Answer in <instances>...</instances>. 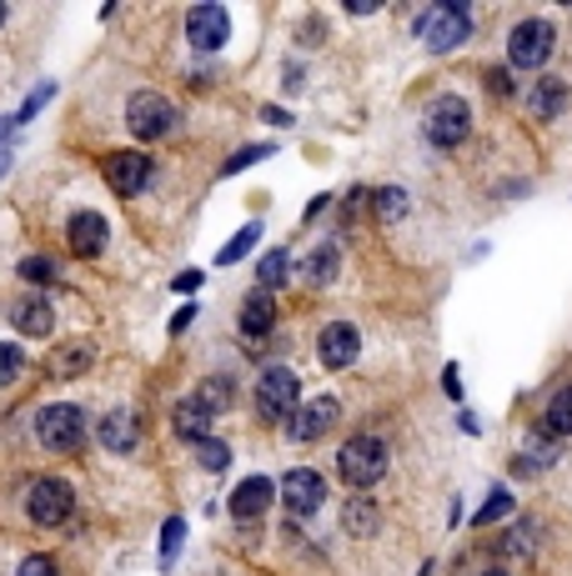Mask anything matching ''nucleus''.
Listing matches in <instances>:
<instances>
[{
    "instance_id": "1a4fd4ad",
    "label": "nucleus",
    "mask_w": 572,
    "mask_h": 576,
    "mask_svg": "<svg viewBox=\"0 0 572 576\" xmlns=\"http://www.w3.org/2000/svg\"><path fill=\"white\" fill-rule=\"evenodd\" d=\"M186 41L196 50H216L231 41V15L227 5H196V11L186 15Z\"/></svg>"
},
{
    "instance_id": "e433bc0d",
    "label": "nucleus",
    "mask_w": 572,
    "mask_h": 576,
    "mask_svg": "<svg viewBox=\"0 0 572 576\" xmlns=\"http://www.w3.org/2000/svg\"><path fill=\"white\" fill-rule=\"evenodd\" d=\"M191 321H196V307H186V311H176V316H171V336H181V331L191 326Z\"/></svg>"
},
{
    "instance_id": "bb28decb",
    "label": "nucleus",
    "mask_w": 572,
    "mask_h": 576,
    "mask_svg": "<svg viewBox=\"0 0 572 576\" xmlns=\"http://www.w3.org/2000/svg\"><path fill=\"white\" fill-rule=\"evenodd\" d=\"M196 401H202V406H206V412H221V406H227V401H231V381L227 377H216V381H206V387L202 391H196Z\"/></svg>"
},
{
    "instance_id": "7c9ffc66",
    "label": "nucleus",
    "mask_w": 572,
    "mask_h": 576,
    "mask_svg": "<svg viewBox=\"0 0 572 576\" xmlns=\"http://www.w3.org/2000/svg\"><path fill=\"white\" fill-rule=\"evenodd\" d=\"M181 537H186V521H181V517H171L167 521V537H161V562H176V546H181Z\"/></svg>"
},
{
    "instance_id": "6e6552de",
    "label": "nucleus",
    "mask_w": 572,
    "mask_h": 576,
    "mask_svg": "<svg viewBox=\"0 0 572 576\" xmlns=\"http://www.w3.org/2000/svg\"><path fill=\"white\" fill-rule=\"evenodd\" d=\"M552 56V25L548 21H523L513 25V41H507V60L517 71H537L542 60Z\"/></svg>"
},
{
    "instance_id": "ea45409f",
    "label": "nucleus",
    "mask_w": 572,
    "mask_h": 576,
    "mask_svg": "<svg viewBox=\"0 0 572 576\" xmlns=\"http://www.w3.org/2000/svg\"><path fill=\"white\" fill-rule=\"evenodd\" d=\"M0 21H5V5H0Z\"/></svg>"
},
{
    "instance_id": "58836bf2",
    "label": "nucleus",
    "mask_w": 572,
    "mask_h": 576,
    "mask_svg": "<svg viewBox=\"0 0 572 576\" xmlns=\"http://www.w3.org/2000/svg\"><path fill=\"white\" fill-rule=\"evenodd\" d=\"M5 171H11V155H5V151H0V176H5Z\"/></svg>"
},
{
    "instance_id": "4c0bfd02",
    "label": "nucleus",
    "mask_w": 572,
    "mask_h": 576,
    "mask_svg": "<svg viewBox=\"0 0 572 576\" xmlns=\"http://www.w3.org/2000/svg\"><path fill=\"white\" fill-rule=\"evenodd\" d=\"M488 85H492L497 95H507V71H492V76H488Z\"/></svg>"
},
{
    "instance_id": "f8f14e48",
    "label": "nucleus",
    "mask_w": 572,
    "mask_h": 576,
    "mask_svg": "<svg viewBox=\"0 0 572 576\" xmlns=\"http://www.w3.org/2000/svg\"><path fill=\"white\" fill-rule=\"evenodd\" d=\"M317 352H322V361L332 366V371L352 366V361H357V352H362L357 326H352V321H332V326L322 331V342H317Z\"/></svg>"
},
{
    "instance_id": "cd10ccee",
    "label": "nucleus",
    "mask_w": 572,
    "mask_h": 576,
    "mask_svg": "<svg viewBox=\"0 0 572 576\" xmlns=\"http://www.w3.org/2000/svg\"><path fill=\"white\" fill-rule=\"evenodd\" d=\"M196 457H202L206 471H221L231 461V447L227 441H216V436H206V441H196Z\"/></svg>"
},
{
    "instance_id": "20e7f679",
    "label": "nucleus",
    "mask_w": 572,
    "mask_h": 576,
    "mask_svg": "<svg viewBox=\"0 0 572 576\" xmlns=\"http://www.w3.org/2000/svg\"><path fill=\"white\" fill-rule=\"evenodd\" d=\"M25 511H31V521H41V527L71 521V511H76L71 482H60V476H41V482H31V492H25Z\"/></svg>"
},
{
    "instance_id": "c9c22d12",
    "label": "nucleus",
    "mask_w": 572,
    "mask_h": 576,
    "mask_svg": "<svg viewBox=\"0 0 572 576\" xmlns=\"http://www.w3.org/2000/svg\"><path fill=\"white\" fill-rule=\"evenodd\" d=\"M171 286H176V291H196V286H202V270H181Z\"/></svg>"
},
{
    "instance_id": "72a5a7b5",
    "label": "nucleus",
    "mask_w": 572,
    "mask_h": 576,
    "mask_svg": "<svg viewBox=\"0 0 572 576\" xmlns=\"http://www.w3.org/2000/svg\"><path fill=\"white\" fill-rule=\"evenodd\" d=\"M266 286H282V276H286V251H272V256H262V270H256Z\"/></svg>"
},
{
    "instance_id": "b1692460",
    "label": "nucleus",
    "mask_w": 572,
    "mask_h": 576,
    "mask_svg": "<svg viewBox=\"0 0 572 576\" xmlns=\"http://www.w3.org/2000/svg\"><path fill=\"white\" fill-rule=\"evenodd\" d=\"M91 346H66V352H56V366H50V371H56V377H76V371H85V366H91Z\"/></svg>"
},
{
    "instance_id": "f257e3e1",
    "label": "nucleus",
    "mask_w": 572,
    "mask_h": 576,
    "mask_svg": "<svg viewBox=\"0 0 572 576\" xmlns=\"http://www.w3.org/2000/svg\"><path fill=\"white\" fill-rule=\"evenodd\" d=\"M417 36L427 50H453L472 36V15H467V5H432L417 15Z\"/></svg>"
},
{
    "instance_id": "473e14b6",
    "label": "nucleus",
    "mask_w": 572,
    "mask_h": 576,
    "mask_svg": "<svg viewBox=\"0 0 572 576\" xmlns=\"http://www.w3.org/2000/svg\"><path fill=\"white\" fill-rule=\"evenodd\" d=\"M21 366H25L21 346H0V387H5V381H15V377H21Z\"/></svg>"
},
{
    "instance_id": "4be33fe9",
    "label": "nucleus",
    "mask_w": 572,
    "mask_h": 576,
    "mask_svg": "<svg viewBox=\"0 0 572 576\" xmlns=\"http://www.w3.org/2000/svg\"><path fill=\"white\" fill-rule=\"evenodd\" d=\"M342 521H346V531H357V537H371V531H377V506H371V502H346Z\"/></svg>"
},
{
    "instance_id": "a878e982",
    "label": "nucleus",
    "mask_w": 572,
    "mask_h": 576,
    "mask_svg": "<svg viewBox=\"0 0 572 576\" xmlns=\"http://www.w3.org/2000/svg\"><path fill=\"white\" fill-rule=\"evenodd\" d=\"M371 200H377V216H381V221H397V216L407 211V191H402V186H381Z\"/></svg>"
},
{
    "instance_id": "f03ea898",
    "label": "nucleus",
    "mask_w": 572,
    "mask_h": 576,
    "mask_svg": "<svg viewBox=\"0 0 572 576\" xmlns=\"http://www.w3.org/2000/svg\"><path fill=\"white\" fill-rule=\"evenodd\" d=\"M336 471L346 476V486L367 492V486L381 482V471H387V447H381L377 436H357V441H346V447H342Z\"/></svg>"
},
{
    "instance_id": "c85d7f7f",
    "label": "nucleus",
    "mask_w": 572,
    "mask_h": 576,
    "mask_svg": "<svg viewBox=\"0 0 572 576\" xmlns=\"http://www.w3.org/2000/svg\"><path fill=\"white\" fill-rule=\"evenodd\" d=\"M21 276H25V281H36V286H50V281H56V261L25 256V261H21Z\"/></svg>"
},
{
    "instance_id": "dca6fc26",
    "label": "nucleus",
    "mask_w": 572,
    "mask_h": 576,
    "mask_svg": "<svg viewBox=\"0 0 572 576\" xmlns=\"http://www.w3.org/2000/svg\"><path fill=\"white\" fill-rule=\"evenodd\" d=\"M136 441H141V422H136L131 412H111L106 422H101V447L106 451H136Z\"/></svg>"
},
{
    "instance_id": "9b49d317",
    "label": "nucleus",
    "mask_w": 572,
    "mask_h": 576,
    "mask_svg": "<svg viewBox=\"0 0 572 576\" xmlns=\"http://www.w3.org/2000/svg\"><path fill=\"white\" fill-rule=\"evenodd\" d=\"M332 426H336V401L317 396V401H301L297 416L286 422V431H291V441H317V436H327Z\"/></svg>"
},
{
    "instance_id": "c756f323",
    "label": "nucleus",
    "mask_w": 572,
    "mask_h": 576,
    "mask_svg": "<svg viewBox=\"0 0 572 576\" xmlns=\"http://www.w3.org/2000/svg\"><path fill=\"white\" fill-rule=\"evenodd\" d=\"M507 511H513V496H507V492H492L488 496V506H482V511H477V527H492V521H497V517H507Z\"/></svg>"
},
{
    "instance_id": "f704fd0d",
    "label": "nucleus",
    "mask_w": 572,
    "mask_h": 576,
    "mask_svg": "<svg viewBox=\"0 0 572 576\" xmlns=\"http://www.w3.org/2000/svg\"><path fill=\"white\" fill-rule=\"evenodd\" d=\"M15 576H56V562H50V556H25Z\"/></svg>"
},
{
    "instance_id": "ddd939ff",
    "label": "nucleus",
    "mask_w": 572,
    "mask_h": 576,
    "mask_svg": "<svg viewBox=\"0 0 572 576\" xmlns=\"http://www.w3.org/2000/svg\"><path fill=\"white\" fill-rule=\"evenodd\" d=\"M106 181H111V191H121V196H136V191L151 181V161H146L141 151H116L106 161Z\"/></svg>"
},
{
    "instance_id": "393cba45",
    "label": "nucleus",
    "mask_w": 572,
    "mask_h": 576,
    "mask_svg": "<svg viewBox=\"0 0 572 576\" xmlns=\"http://www.w3.org/2000/svg\"><path fill=\"white\" fill-rule=\"evenodd\" d=\"M256 235H262V226H241L227 246H221V256H216V261H221V266H237V261L251 251V241H256Z\"/></svg>"
},
{
    "instance_id": "a19ab883",
    "label": "nucleus",
    "mask_w": 572,
    "mask_h": 576,
    "mask_svg": "<svg viewBox=\"0 0 572 576\" xmlns=\"http://www.w3.org/2000/svg\"><path fill=\"white\" fill-rule=\"evenodd\" d=\"M488 576H502V572H488Z\"/></svg>"
},
{
    "instance_id": "9d476101",
    "label": "nucleus",
    "mask_w": 572,
    "mask_h": 576,
    "mask_svg": "<svg viewBox=\"0 0 572 576\" xmlns=\"http://www.w3.org/2000/svg\"><path fill=\"white\" fill-rule=\"evenodd\" d=\"M282 502H286V511L291 517H311L317 506L327 502V482L317 476V471H286V482H282Z\"/></svg>"
},
{
    "instance_id": "4468645a",
    "label": "nucleus",
    "mask_w": 572,
    "mask_h": 576,
    "mask_svg": "<svg viewBox=\"0 0 572 576\" xmlns=\"http://www.w3.org/2000/svg\"><path fill=\"white\" fill-rule=\"evenodd\" d=\"M66 241H71L76 256H95V251L111 241V226L106 216H95V211H76L71 226H66Z\"/></svg>"
},
{
    "instance_id": "a211bd4d",
    "label": "nucleus",
    "mask_w": 572,
    "mask_h": 576,
    "mask_svg": "<svg viewBox=\"0 0 572 576\" xmlns=\"http://www.w3.org/2000/svg\"><path fill=\"white\" fill-rule=\"evenodd\" d=\"M50 326H56V311H50L41 296H31V301L15 307V331H25V336H50Z\"/></svg>"
},
{
    "instance_id": "2eb2a0df",
    "label": "nucleus",
    "mask_w": 572,
    "mask_h": 576,
    "mask_svg": "<svg viewBox=\"0 0 572 576\" xmlns=\"http://www.w3.org/2000/svg\"><path fill=\"white\" fill-rule=\"evenodd\" d=\"M266 506H272V482H266V476H247V482L231 492V517H241V521L262 517Z\"/></svg>"
},
{
    "instance_id": "412c9836",
    "label": "nucleus",
    "mask_w": 572,
    "mask_h": 576,
    "mask_svg": "<svg viewBox=\"0 0 572 576\" xmlns=\"http://www.w3.org/2000/svg\"><path fill=\"white\" fill-rule=\"evenodd\" d=\"M548 431L572 436V387H562L558 396L548 401Z\"/></svg>"
},
{
    "instance_id": "5701e85b",
    "label": "nucleus",
    "mask_w": 572,
    "mask_h": 576,
    "mask_svg": "<svg viewBox=\"0 0 572 576\" xmlns=\"http://www.w3.org/2000/svg\"><path fill=\"white\" fill-rule=\"evenodd\" d=\"M307 281H311V286L336 281V246H322L317 256H307Z\"/></svg>"
},
{
    "instance_id": "0eeeda50",
    "label": "nucleus",
    "mask_w": 572,
    "mask_h": 576,
    "mask_svg": "<svg viewBox=\"0 0 572 576\" xmlns=\"http://www.w3.org/2000/svg\"><path fill=\"white\" fill-rule=\"evenodd\" d=\"M256 406H262V416H272V422H291L297 416V377L286 371V366H272V371H262V381H256Z\"/></svg>"
},
{
    "instance_id": "2f4dec72",
    "label": "nucleus",
    "mask_w": 572,
    "mask_h": 576,
    "mask_svg": "<svg viewBox=\"0 0 572 576\" xmlns=\"http://www.w3.org/2000/svg\"><path fill=\"white\" fill-rule=\"evenodd\" d=\"M262 155H272V146H247V151H237L227 161V171H221V176H237V171H247V165H256L262 161Z\"/></svg>"
},
{
    "instance_id": "f3484780",
    "label": "nucleus",
    "mask_w": 572,
    "mask_h": 576,
    "mask_svg": "<svg viewBox=\"0 0 572 576\" xmlns=\"http://www.w3.org/2000/svg\"><path fill=\"white\" fill-rule=\"evenodd\" d=\"M272 326H276V301H272V291L247 296V307H241V336L262 342V336H266Z\"/></svg>"
},
{
    "instance_id": "39448f33",
    "label": "nucleus",
    "mask_w": 572,
    "mask_h": 576,
    "mask_svg": "<svg viewBox=\"0 0 572 576\" xmlns=\"http://www.w3.org/2000/svg\"><path fill=\"white\" fill-rule=\"evenodd\" d=\"M126 120H131V130L141 136V141H161V136H171L176 130V106H171L161 91H136L131 106H126Z\"/></svg>"
},
{
    "instance_id": "423d86ee",
    "label": "nucleus",
    "mask_w": 572,
    "mask_h": 576,
    "mask_svg": "<svg viewBox=\"0 0 572 576\" xmlns=\"http://www.w3.org/2000/svg\"><path fill=\"white\" fill-rule=\"evenodd\" d=\"M36 436H41V447H50V451L81 447V436H85L81 406H71V401H60V406H46V412L36 416Z\"/></svg>"
},
{
    "instance_id": "aec40b11",
    "label": "nucleus",
    "mask_w": 572,
    "mask_h": 576,
    "mask_svg": "<svg viewBox=\"0 0 572 576\" xmlns=\"http://www.w3.org/2000/svg\"><path fill=\"white\" fill-rule=\"evenodd\" d=\"M562 101H568V85L562 81H537V91H533V116H558L562 111Z\"/></svg>"
},
{
    "instance_id": "6ab92c4d",
    "label": "nucleus",
    "mask_w": 572,
    "mask_h": 576,
    "mask_svg": "<svg viewBox=\"0 0 572 576\" xmlns=\"http://www.w3.org/2000/svg\"><path fill=\"white\" fill-rule=\"evenodd\" d=\"M206 426H211V412H206L202 401H196V396L181 401V406H176V431L191 436V441H206Z\"/></svg>"
},
{
    "instance_id": "7ed1b4c3",
    "label": "nucleus",
    "mask_w": 572,
    "mask_h": 576,
    "mask_svg": "<svg viewBox=\"0 0 572 576\" xmlns=\"http://www.w3.org/2000/svg\"><path fill=\"white\" fill-rule=\"evenodd\" d=\"M432 146H462L467 130H472V111H467L462 95H437L427 106V120H422Z\"/></svg>"
}]
</instances>
